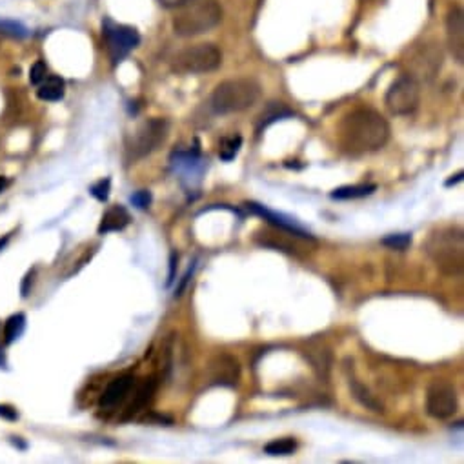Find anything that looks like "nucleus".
<instances>
[{
    "mask_svg": "<svg viewBox=\"0 0 464 464\" xmlns=\"http://www.w3.org/2000/svg\"><path fill=\"white\" fill-rule=\"evenodd\" d=\"M428 257L439 272L459 277L464 269V237L461 227H441L428 237L424 244Z\"/></svg>",
    "mask_w": 464,
    "mask_h": 464,
    "instance_id": "2",
    "label": "nucleus"
},
{
    "mask_svg": "<svg viewBox=\"0 0 464 464\" xmlns=\"http://www.w3.org/2000/svg\"><path fill=\"white\" fill-rule=\"evenodd\" d=\"M169 122L166 118L155 117L150 120H144L141 126L136 127L129 141L126 144L127 160L144 159L153 151H157L164 141L168 139Z\"/></svg>",
    "mask_w": 464,
    "mask_h": 464,
    "instance_id": "5",
    "label": "nucleus"
},
{
    "mask_svg": "<svg viewBox=\"0 0 464 464\" xmlns=\"http://www.w3.org/2000/svg\"><path fill=\"white\" fill-rule=\"evenodd\" d=\"M64 80L60 77H45L44 80L38 84L36 90V97L45 102H57L64 97Z\"/></svg>",
    "mask_w": 464,
    "mask_h": 464,
    "instance_id": "17",
    "label": "nucleus"
},
{
    "mask_svg": "<svg viewBox=\"0 0 464 464\" xmlns=\"http://www.w3.org/2000/svg\"><path fill=\"white\" fill-rule=\"evenodd\" d=\"M242 146V136L239 135V133H233V135L230 136H224L223 141H220V148H218V157L223 160H226V162H230V160H233L237 157V153H239V150H241Z\"/></svg>",
    "mask_w": 464,
    "mask_h": 464,
    "instance_id": "20",
    "label": "nucleus"
},
{
    "mask_svg": "<svg viewBox=\"0 0 464 464\" xmlns=\"http://www.w3.org/2000/svg\"><path fill=\"white\" fill-rule=\"evenodd\" d=\"M246 208L250 209L251 213L262 217L264 220H266L268 224H272L273 227H277V230H284V232H290V233H293V235L300 237V239H304V241L314 242L315 244L314 237L309 235L304 227H300L299 224H295L293 218L286 217V215H282V213H277V211H269L268 208H264V206L257 204V202H246Z\"/></svg>",
    "mask_w": 464,
    "mask_h": 464,
    "instance_id": "11",
    "label": "nucleus"
},
{
    "mask_svg": "<svg viewBox=\"0 0 464 464\" xmlns=\"http://www.w3.org/2000/svg\"><path fill=\"white\" fill-rule=\"evenodd\" d=\"M184 2H190V0H178V4H184Z\"/></svg>",
    "mask_w": 464,
    "mask_h": 464,
    "instance_id": "33",
    "label": "nucleus"
},
{
    "mask_svg": "<svg viewBox=\"0 0 464 464\" xmlns=\"http://www.w3.org/2000/svg\"><path fill=\"white\" fill-rule=\"evenodd\" d=\"M208 373L213 384L235 386L239 379H241V366H239V360L233 359L232 355H217L209 363Z\"/></svg>",
    "mask_w": 464,
    "mask_h": 464,
    "instance_id": "12",
    "label": "nucleus"
},
{
    "mask_svg": "<svg viewBox=\"0 0 464 464\" xmlns=\"http://www.w3.org/2000/svg\"><path fill=\"white\" fill-rule=\"evenodd\" d=\"M260 87L257 82L250 78H233V80L220 82L211 95V108L215 113H239L259 100Z\"/></svg>",
    "mask_w": 464,
    "mask_h": 464,
    "instance_id": "4",
    "label": "nucleus"
},
{
    "mask_svg": "<svg viewBox=\"0 0 464 464\" xmlns=\"http://www.w3.org/2000/svg\"><path fill=\"white\" fill-rule=\"evenodd\" d=\"M382 246H386L390 250H406L412 246V235L409 233H393V235H388L382 239Z\"/></svg>",
    "mask_w": 464,
    "mask_h": 464,
    "instance_id": "23",
    "label": "nucleus"
},
{
    "mask_svg": "<svg viewBox=\"0 0 464 464\" xmlns=\"http://www.w3.org/2000/svg\"><path fill=\"white\" fill-rule=\"evenodd\" d=\"M181 6L173 17V29L178 36L202 35L223 20V8L217 0H190Z\"/></svg>",
    "mask_w": 464,
    "mask_h": 464,
    "instance_id": "3",
    "label": "nucleus"
},
{
    "mask_svg": "<svg viewBox=\"0 0 464 464\" xmlns=\"http://www.w3.org/2000/svg\"><path fill=\"white\" fill-rule=\"evenodd\" d=\"M377 191V184H355V186H341L332 191V199L348 200V199H363V197L372 195Z\"/></svg>",
    "mask_w": 464,
    "mask_h": 464,
    "instance_id": "19",
    "label": "nucleus"
},
{
    "mask_svg": "<svg viewBox=\"0 0 464 464\" xmlns=\"http://www.w3.org/2000/svg\"><path fill=\"white\" fill-rule=\"evenodd\" d=\"M151 200H153V197H151V191H148V190L135 191V193L132 195V204L136 206L139 209L150 208Z\"/></svg>",
    "mask_w": 464,
    "mask_h": 464,
    "instance_id": "26",
    "label": "nucleus"
},
{
    "mask_svg": "<svg viewBox=\"0 0 464 464\" xmlns=\"http://www.w3.org/2000/svg\"><path fill=\"white\" fill-rule=\"evenodd\" d=\"M109 188H111V182H109V178H102V181L95 182V184L90 188V191H91V195L95 197L97 200H100V202H106L109 197Z\"/></svg>",
    "mask_w": 464,
    "mask_h": 464,
    "instance_id": "24",
    "label": "nucleus"
},
{
    "mask_svg": "<svg viewBox=\"0 0 464 464\" xmlns=\"http://www.w3.org/2000/svg\"><path fill=\"white\" fill-rule=\"evenodd\" d=\"M45 77H48V66H45V62L38 60V62L33 64L31 69H29V82L38 86Z\"/></svg>",
    "mask_w": 464,
    "mask_h": 464,
    "instance_id": "25",
    "label": "nucleus"
},
{
    "mask_svg": "<svg viewBox=\"0 0 464 464\" xmlns=\"http://www.w3.org/2000/svg\"><path fill=\"white\" fill-rule=\"evenodd\" d=\"M461 181H463V173H457V175H454V177L446 181V188L454 186V184H457V182H461Z\"/></svg>",
    "mask_w": 464,
    "mask_h": 464,
    "instance_id": "30",
    "label": "nucleus"
},
{
    "mask_svg": "<svg viewBox=\"0 0 464 464\" xmlns=\"http://www.w3.org/2000/svg\"><path fill=\"white\" fill-rule=\"evenodd\" d=\"M223 64V53L215 44H197L178 51L171 60V69L182 75L211 73Z\"/></svg>",
    "mask_w": 464,
    "mask_h": 464,
    "instance_id": "6",
    "label": "nucleus"
},
{
    "mask_svg": "<svg viewBox=\"0 0 464 464\" xmlns=\"http://www.w3.org/2000/svg\"><path fill=\"white\" fill-rule=\"evenodd\" d=\"M132 223V215L124 206H113L104 213L102 220L99 224V233L106 235L111 232H122L127 224Z\"/></svg>",
    "mask_w": 464,
    "mask_h": 464,
    "instance_id": "15",
    "label": "nucleus"
},
{
    "mask_svg": "<svg viewBox=\"0 0 464 464\" xmlns=\"http://www.w3.org/2000/svg\"><path fill=\"white\" fill-rule=\"evenodd\" d=\"M446 35L454 59L459 64L464 60V13L461 8H451L446 18Z\"/></svg>",
    "mask_w": 464,
    "mask_h": 464,
    "instance_id": "13",
    "label": "nucleus"
},
{
    "mask_svg": "<svg viewBox=\"0 0 464 464\" xmlns=\"http://www.w3.org/2000/svg\"><path fill=\"white\" fill-rule=\"evenodd\" d=\"M133 384H135V375L133 373H124L120 377L113 379L109 382L108 388L104 390V393L100 395L99 406L102 409H113L115 406H118L129 395Z\"/></svg>",
    "mask_w": 464,
    "mask_h": 464,
    "instance_id": "14",
    "label": "nucleus"
},
{
    "mask_svg": "<svg viewBox=\"0 0 464 464\" xmlns=\"http://www.w3.org/2000/svg\"><path fill=\"white\" fill-rule=\"evenodd\" d=\"M390 136V126L373 109H355L339 124V144L350 155L381 150Z\"/></svg>",
    "mask_w": 464,
    "mask_h": 464,
    "instance_id": "1",
    "label": "nucleus"
},
{
    "mask_svg": "<svg viewBox=\"0 0 464 464\" xmlns=\"http://www.w3.org/2000/svg\"><path fill=\"white\" fill-rule=\"evenodd\" d=\"M8 184H9V181L6 177H0V193H2V191L6 190V188H8Z\"/></svg>",
    "mask_w": 464,
    "mask_h": 464,
    "instance_id": "31",
    "label": "nucleus"
},
{
    "mask_svg": "<svg viewBox=\"0 0 464 464\" xmlns=\"http://www.w3.org/2000/svg\"><path fill=\"white\" fill-rule=\"evenodd\" d=\"M0 417L6 419V421H17L18 414H17V409H15L13 406L0 405Z\"/></svg>",
    "mask_w": 464,
    "mask_h": 464,
    "instance_id": "28",
    "label": "nucleus"
},
{
    "mask_svg": "<svg viewBox=\"0 0 464 464\" xmlns=\"http://www.w3.org/2000/svg\"><path fill=\"white\" fill-rule=\"evenodd\" d=\"M24 326H26V315L17 314L11 315V317L6 321L4 324V341L6 344H11L15 339L20 337V333L24 332Z\"/></svg>",
    "mask_w": 464,
    "mask_h": 464,
    "instance_id": "22",
    "label": "nucleus"
},
{
    "mask_svg": "<svg viewBox=\"0 0 464 464\" xmlns=\"http://www.w3.org/2000/svg\"><path fill=\"white\" fill-rule=\"evenodd\" d=\"M157 386H159V381H157V377L144 379V382H142L141 386L136 388V393H135V397H133L132 405L127 406L126 417H133V415H136L139 412H142L146 406L150 405L151 399H153V395H155V391H157Z\"/></svg>",
    "mask_w": 464,
    "mask_h": 464,
    "instance_id": "16",
    "label": "nucleus"
},
{
    "mask_svg": "<svg viewBox=\"0 0 464 464\" xmlns=\"http://www.w3.org/2000/svg\"><path fill=\"white\" fill-rule=\"evenodd\" d=\"M421 100V86L414 77L402 75L386 91V106L393 115L414 113Z\"/></svg>",
    "mask_w": 464,
    "mask_h": 464,
    "instance_id": "7",
    "label": "nucleus"
},
{
    "mask_svg": "<svg viewBox=\"0 0 464 464\" xmlns=\"http://www.w3.org/2000/svg\"><path fill=\"white\" fill-rule=\"evenodd\" d=\"M0 29H4L6 33L13 36H24L26 35V29L22 26H18L15 22H0Z\"/></svg>",
    "mask_w": 464,
    "mask_h": 464,
    "instance_id": "27",
    "label": "nucleus"
},
{
    "mask_svg": "<svg viewBox=\"0 0 464 464\" xmlns=\"http://www.w3.org/2000/svg\"><path fill=\"white\" fill-rule=\"evenodd\" d=\"M104 38L109 57L113 62H120L141 42V36H139L135 27L120 26V24L111 22V20H106L104 24Z\"/></svg>",
    "mask_w": 464,
    "mask_h": 464,
    "instance_id": "8",
    "label": "nucleus"
},
{
    "mask_svg": "<svg viewBox=\"0 0 464 464\" xmlns=\"http://www.w3.org/2000/svg\"><path fill=\"white\" fill-rule=\"evenodd\" d=\"M406 64L412 69L409 77H414L417 82L430 80L441 69L442 53L433 44H423L419 45L417 50H414V53L409 55V60H406Z\"/></svg>",
    "mask_w": 464,
    "mask_h": 464,
    "instance_id": "10",
    "label": "nucleus"
},
{
    "mask_svg": "<svg viewBox=\"0 0 464 464\" xmlns=\"http://www.w3.org/2000/svg\"><path fill=\"white\" fill-rule=\"evenodd\" d=\"M177 262H178V255L173 251L171 255H169V275H168V281H166V284H171L173 279H175V272H177Z\"/></svg>",
    "mask_w": 464,
    "mask_h": 464,
    "instance_id": "29",
    "label": "nucleus"
},
{
    "mask_svg": "<svg viewBox=\"0 0 464 464\" xmlns=\"http://www.w3.org/2000/svg\"><path fill=\"white\" fill-rule=\"evenodd\" d=\"M426 412L433 419H448L457 412V393L451 384L433 381L426 393Z\"/></svg>",
    "mask_w": 464,
    "mask_h": 464,
    "instance_id": "9",
    "label": "nucleus"
},
{
    "mask_svg": "<svg viewBox=\"0 0 464 464\" xmlns=\"http://www.w3.org/2000/svg\"><path fill=\"white\" fill-rule=\"evenodd\" d=\"M348 384H350L351 388V393H353V397L357 400H359L360 405L364 406V408L372 409V412H382V405L379 402L377 399H375V395H372V391L368 390V388L364 386V384H360L359 381L355 377H348Z\"/></svg>",
    "mask_w": 464,
    "mask_h": 464,
    "instance_id": "18",
    "label": "nucleus"
},
{
    "mask_svg": "<svg viewBox=\"0 0 464 464\" xmlns=\"http://www.w3.org/2000/svg\"><path fill=\"white\" fill-rule=\"evenodd\" d=\"M297 450V442L290 437H284V439H275V441L268 442L264 446V451L272 457H284V455H291Z\"/></svg>",
    "mask_w": 464,
    "mask_h": 464,
    "instance_id": "21",
    "label": "nucleus"
},
{
    "mask_svg": "<svg viewBox=\"0 0 464 464\" xmlns=\"http://www.w3.org/2000/svg\"><path fill=\"white\" fill-rule=\"evenodd\" d=\"M8 241H9V235H6L4 239H0V250H2L6 244H8Z\"/></svg>",
    "mask_w": 464,
    "mask_h": 464,
    "instance_id": "32",
    "label": "nucleus"
}]
</instances>
